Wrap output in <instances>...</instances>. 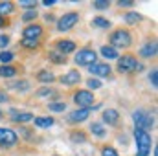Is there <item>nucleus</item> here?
<instances>
[{"mask_svg":"<svg viewBox=\"0 0 158 156\" xmlns=\"http://www.w3.org/2000/svg\"><path fill=\"white\" fill-rule=\"evenodd\" d=\"M132 44V33L127 28H118L109 35V46L116 48V50H127Z\"/></svg>","mask_w":158,"mask_h":156,"instance_id":"1","label":"nucleus"},{"mask_svg":"<svg viewBox=\"0 0 158 156\" xmlns=\"http://www.w3.org/2000/svg\"><path fill=\"white\" fill-rule=\"evenodd\" d=\"M134 140H136V149H138V156H149L151 154V147H153V138L149 132L134 129Z\"/></svg>","mask_w":158,"mask_h":156,"instance_id":"2","label":"nucleus"},{"mask_svg":"<svg viewBox=\"0 0 158 156\" xmlns=\"http://www.w3.org/2000/svg\"><path fill=\"white\" fill-rule=\"evenodd\" d=\"M72 101L77 105V109H92L96 103V96L86 88H77L72 92Z\"/></svg>","mask_w":158,"mask_h":156,"instance_id":"3","label":"nucleus"},{"mask_svg":"<svg viewBox=\"0 0 158 156\" xmlns=\"http://www.w3.org/2000/svg\"><path fill=\"white\" fill-rule=\"evenodd\" d=\"M132 121H134V129H140V130H145V132L149 129H153V125H155L153 114L143 110V109H138V110L132 112Z\"/></svg>","mask_w":158,"mask_h":156,"instance_id":"4","label":"nucleus"},{"mask_svg":"<svg viewBox=\"0 0 158 156\" xmlns=\"http://www.w3.org/2000/svg\"><path fill=\"white\" fill-rule=\"evenodd\" d=\"M116 61H118L116 63V70L119 74H132V72H136V68L140 64V61H138V57L134 53H125V55L118 57Z\"/></svg>","mask_w":158,"mask_h":156,"instance_id":"5","label":"nucleus"},{"mask_svg":"<svg viewBox=\"0 0 158 156\" xmlns=\"http://www.w3.org/2000/svg\"><path fill=\"white\" fill-rule=\"evenodd\" d=\"M77 22H79V13L77 11H68V13H64L63 17L57 18L55 30L59 33H66V31L74 30V26H77Z\"/></svg>","mask_w":158,"mask_h":156,"instance_id":"6","label":"nucleus"},{"mask_svg":"<svg viewBox=\"0 0 158 156\" xmlns=\"http://www.w3.org/2000/svg\"><path fill=\"white\" fill-rule=\"evenodd\" d=\"M74 63L77 64V66H92L94 63H98V53H96V50L94 48H90V46H85V48H81L77 50V55L74 57Z\"/></svg>","mask_w":158,"mask_h":156,"instance_id":"7","label":"nucleus"},{"mask_svg":"<svg viewBox=\"0 0 158 156\" xmlns=\"http://www.w3.org/2000/svg\"><path fill=\"white\" fill-rule=\"evenodd\" d=\"M20 138L13 129L7 127H0V147L2 149H13L15 145H19Z\"/></svg>","mask_w":158,"mask_h":156,"instance_id":"8","label":"nucleus"},{"mask_svg":"<svg viewBox=\"0 0 158 156\" xmlns=\"http://www.w3.org/2000/svg\"><path fill=\"white\" fill-rule=\"evenodd\" d=\"M88 74L90 77H110L112 76V68L109 66V63H94L92 66H88Z\"/></svg>","mask_w":158,"mask_h":156,"instance_id":"9","label":"nucleus"},{"mask_svg":"<svg viewBox=\"0 0 158 156\" xmlns=\"http://www.w3.org/2000/svg\"><path fill=\"white\" fill-rule=\"evenodd\" d=\"M42 35H44V28H42V24H39V22H31V24L24 26V30H22V39L40 40Z\"/></svg>","mask_w":158,"mask_h":156,"instance_id":"10","label":"nucleus"},{"mask_svg":"<svg viewBox=\"0 0 158 156\" xmlns=\"http://www.w3.org/2000/svg\"><path fill=\"white\" fill-rule=\"evenodd\" d=\"M77 50V44L74 42L72 39H59L55 40V51H59L61 55H70V53H74Z\"/></svg>","mask_w":158,"mask_h":156,"instance_id":"11","label":"nucleus"},{"mask_svg":"<svg viewBox=\"0 0 158 156\" xmlns=\"http://www.w3.org/2000/svg\"><path fill=\"white\" fill-rule=\"evenodd\" d=\"M24 72V66L22 64H0V77L4 79H11V77H17Z\"/></svg>","mask_w":158,"mask_h":156,"instance_id":"12","label":"nucleus"},{"mask_svg":"<svg viewBox=\"0 0 158 156\" xmlns=\"http://www.w3.org/2000/svg\"><path fill=\"white\" fill-rule=\"evenodd\" d=\"M92 114V110L90 109H76V110H72L66 119H68V123H72V125H79V123H83V121H86L88 117Z\"/></svg>","mask_w":158,"mask_h":156,"instance_id":"13","label":"nucleus"},{"mask_svg":"<svg viewBox=\"0 0 158 156\" xmlns=\"http://www.w3.org/2000/svg\"><path fill=\"white\" fill-rule=\"evenodd\" d=\"M119 117H121V114L116 109H107L101 114V123H105L109 127H116V125H119Z\"/></svg>","mask_w":158,"mask_h":156,"instance_id":"14","label":"nucleus"},{"mask_svg":"<svg viewBox=\"0 0 158 156\" xmlns=\"http://www.w3.org/2000/svg\"><path fill=\"white\" fill-rule=\"evenodd\" d=\"M79 81H81L79 70H68L64 76L59 77V83H61L63 86H76V84H79Z\"/></svg>","mask_w":158,"mask_h":156,"instance_id":"15","label":"nucleus"},{"mask_svg":"<svg viewBox=\"0 0 158 156\" xmlns=\"http://www.w3.org/2000/svg\"><path fill=\"white\" fill-rule=\"evenodd\" d=\"M156 50H158L156 40H149V42H145V44L140 48L138 55H140L142 59H153V57H156Z\"/></svg>","mask_w":158,"mask_h":156,"instance_id":"16","label":"nucleus"},{"mask_svg":"<svg viewBox=\"0 0 158 156\" xmlns=\"http://www.w3.org/2000/svg\"><path fill=\"white\" fill-rule=\"evenodd\" d=\"M35 79H37L39 83H42L44 86H50L57 77H55V74H53L52 70H48V68H40V70H37V74H35Z\"/></svg>","mask_w":158,"mask_h":156,"instance_id":"17","label":"nucleus"},{"mask_svg":"<svg viewBox=\"0 0 158 156\" xmlns=\"http://www.w3.org/2000/svg\"><path fill=\"white\" fill-rule=\"evenodd\" d=\"M9 117H11L13 123H28V121H33L35 116H33L31 112H19V110L11 109V110H9Z\"/></svg>","mask_w":158,"mask_h":156,"instance_id":"18","label":"nucleus"},{"mask_svg":"<svg viewBox=\"0 0 158 156\" xmlns=\"http://www.w3.org/2000/svg\"><path fill=\"white\" fill-rule=\"evenodd\" d=\"M30 81L28 79H19V81H9L7 84H6V88L7 90H15V92H26V90H30Z\"/></svg>","mask_w":158,"mask_h":156,"instance_id":"19","label":"nucleus"},{"mask_svg":"<svg viewBox=\"0 0 158 156\" xmlns=\"http://www.w3.org/2000/svg\"><path fill=\"white\" fill-rule=\"evenodd\" d=\"M88 132L92 136H96V138H105L107 136V129H105V125L101 121H92L90 127H88Z\"/></svg>","mask_w":158,"mask_h":156,"instance_id":"20","label":"nucleus"},{"mask_svg":"<svg viewBox=\"0 0 158 156\" xmlns=\"http://www.w3.org/2000/svg\"><path fill=\"white\" fill-rule=\"evenodd\" d=\"M99 55H101L103 59H107V61H114V59H118L119 51L116 50V48L109 46V44H103V46L99 48Z\"/></svg>","mask_w":158,"mask_h":156,"instance_id":"21","label":"nucleus"},{"mask_svg":"<svg viewBox=\"0 0 158 156\" xmlns=\"http://www.w3.org/2000/svg\"><path fill=\"white\" fill-rule=\"evenodd\" d=\"M70 142L72 143H86L88 142V132H85V130H81V129H74V130H70Z\"/></svg>","mask_w":158,"mask_h":156,"instance_id":"22","label":"nucleus"},{"mask_svg":"<svg viewBox=\"0 0 158 156\" xmlns=\"http://www.w3.org/2000/svg\"><path fill=\"white\" fill-rule=\"evenodd\" d=\"M35 96L37 97H48V99H59V92L52 86H40L35 92Z\"/></svg>","mask_w":158,"mask_h":156,"instance_id":"23","label":"nucleus"},{"mask_svg":"<svg viewBox=\"0 0 158 156\" xmlns=\"http://www.w3.org/2000/svg\"><path fill=\"white\" fill-rule=\"evenodd\" d=\"M33 123H35L37 129H50V127L55 125V119L52 116H37L33 117Z\"/></svg>","mask_w":158,"mask_h":156,"instance_id":"24","label":"nucleus"},{"mask_svg":"<svg viewBox=\"0 0 158 156\" xmlns=\"http://www.w3.org/2000/svg\"><path fill=\"white\" fill-rule=\"evenodd\" d=\"M123 20H125V24L134 26V24L142 22V20H143V17H142L138 11H125V13H123Z\"/></svg>","mask_w":158,"mask_h":156,"instance_id":"25","label":"nucleus"},{"mask_svg":"<svg viewBox=\"0 0 158 156\" xmlns=\"http://www.w3.org/2000/svg\"><path fill=\"white\" fill-rule=\"evenodd\" d=\"M48 61H50L52 64H57V66H63V64H66V63H68V57H64V55H61L59 51H55V50H52V51H48Z\"/></svg>","mask_w":158,"mask_h":156,"instance_id":"26","label":"nucleus"},{"mask_svg":"<svg viewBox=\"0 0 158 156\" xmlns=\"http://www.w3.org/2000/svg\"><path fill=\"white\" fill-rule=\"evenodd\" d=\"M17 4L11 2V0H2L0 2V17H9L13 11H15Z\"/></svg>","mask_w":158,"mask_h":156,"instance_id":"27","label":"nucleus"},{"mask_svg":"<svg viewBox=\"0 0 158 156\" xmlns=\"http://www.w3.org/2000/svg\"><path fill=\"white\" fill-rule=\"evenodd\" d=\"M20 46L28 51H35L40 48V40L37 39H20Z\"/></svg>","mask_w":158,"mask_h":156,"instance_id":"28","label":"nucleus"},{"mask_svg":"<svg viewBox=\"0 0 158 156\" xmlns=\"http://www.w3.org/2000/svg\"><path fill=\"white\" fill-rule=\"evenodd\" d=\"M90 24L96 26V28H99V30H107V28H110V20L105 18V17H94Z\"/></svg>","mask_w":158,"mask_h":156,"instance_id":"29","label":"nucleus"},{"mask_svg":"<svg viewBox=\"0 0 158 156\" xmlns=\"http://www.w3.org/2000/svg\"><path fill=\"white\" fill-rule=\"evenodd\" d=\"M37 17H39V11H35V9L24 11V13H22V22L31 24V22H35V18H37Z\"/></svg>","mask_w":158,"mask_h":156,"instance_id":"30","label":"nucleus"},{"mask_svg":"<svg viewBox=\"0 0 158 156\" xmlns=\"http://www.w3.org/2000/svg\"><path fill=\"white\" fill-rule=\"evenodd\" d=\"M48 109L52 112H64L66 110V103L64 101H50L48 103Z\"/></svg>","mask_w":158,"mask_h":156,"instance_id":"31","label":"nucleus"},{"mask_svg":"<svg viewBox=\"0 0 158 156\" xmlns=\"http://www.w3.org/2000/svg\"><path fill=\"white\" fill-rule=\"evenodd\" d=\"M13 59H15V53L13 51H7V50H2L0 51V63L2 64H11Z\"/></svg>","mask_w":158,"mask_h":156,"instance_id":"32","label":"nucleus"},{"mask_svg":"<svg viewBox=\"0 0 158 156\" xmlns=\"http://www.w3.org/2000/svg\"><path fill=\"white\" fill-rule=\"evenodd\" d=\"M86 90H90V92H94V90H98V88H101L103 86V83H101V79H96V77H90L86 79Z\"/></svg>","mask_w":158,"mask_h":156,"instance_id":"33","label":"nucleus"},{"mask_svg":"<svg viewBox=\"0 0 158 156\" xmlns=\"http://www.w3.org/2000/svg\"><path fill=\"white\" fill-rule=\"evenodd\" d=\"M99 153H101V156H119V153L112 147V145H101Z\"/></svg>","mask_w":158,"mask_h":156,"instance_id":"34","label":"nucleus"},{"mask_svg":"<svg viewBox=\"0 0 158 156\" xmlns=\"http://www.w3.org/2000/svg\"><path fill=\"white\" fill-rule=\"evenodd\" d=\"M92 6H94V9H98V11H103V9H109V7H110V2H109V0H96Z\"/></svg>","mask_w":158,"mask_h":156,"instance_id":"35","label":"nucleus"},{"mask_svg":"<svg viewBox=\"0 0 158 156\" xmlns=\"http://www.w3.org/2000/svg\"><path fill=\"white\" fill-rule=\"evenodd\" d=\"M19 6L30 11V9H37V6H39V4H37V2H30V0H20V2H19Z\"/></svg>","mask_w":158,"mask_h":156,"instance_id":"36","label":"nucleus"},{"mask_svg":"<svg viewBox=\"0 0 158 156\" xmlns=\"http://www.w3.org/2000/svg\"><path fill=\"white\" fill-rule=\"evenodd\" d=\"M20 134H22V136H24V138H26L28 142L35 138V132H33V130H30L28 127H20Z\"/></svg>","mask_w":158,"mask_h":156,"instance_id":"37","label":"nucleus"},{"mask_svg":"<svg viewBox=\"0 0 158 156\" xmlns=\"http://www.w3.org/2000/svg\"><path fill=\"white\" fill-rule=\"evenodd\" d=\"M149 81H151V86H153V88H156L158 86V70L156 68L151 70V74H149Z\"/></svg>","mask_w":158,"mask_h":156,"instance_id":"38","label":"nucleus"},{"mask_svg":"<svg viewBox=\"0 0 158 156\" xmlns=\"http://www.w3.org/2000/svg\"><path fill=\"white\" fill-rule=\"evenodd\" d=\"M9 42H11L9 35H0V50H4L6 46H9Z\"/></svg>","mask_w":158,"mask_h":156,"instance_id":"39","label":"nucleus"},{"mask_svg":"<svg viewBox=\"0 0 158 156\" xmlns=\"http://www.w3.org/2000/svg\"><path fill=\"white\" fill-rule=\"evenodd\" d=\"M11 26V20H9V17H0V30H4V28H9Z\"/></svg>","mask_w":158,"mask_h":156,"instance_id":"40","label":"nucleus"},{"mask_svg":"<svg viewBox=\"0 0 158 156\" xmlns=\"http://www.w3.org/2000/svg\"><path fill=\"white\" fill-rule=\"evenodd\" d=\"M118 7H134V2L132 0H119Z\"/></svg>","mask_w":158,"mask_h":156,"instance_id":"41","label":"nucleus"},{"mask_svg":"<svg viewBox=\"0 0 158 156\" xmlns=\"http://www.w3.org/2000/svg\"><path fill=\"white\" fill-rule=\"evenodd\" d=\"M9 101V96H7V92L4 90V88H0V103H7Z\"/></svg>","mask_w":158,"mask_h":156,"instance_id":"42","label":"nucleus"},{"mask_svg":"<svg viewBox=\"0 0 158 156\" xmlns=\"http://www.w3.org/2000/svg\"><path fill=\"white\" fill-rule=\"evenodd\" d=\"M42 6H46V7H52V6H55V0H44V2H40Z\"/></svg>","mask_w":158,"mask_h":156,"instance_id":"43","label":"nucleus"},{"mask_svg":"<svg viewBox=\"0 0 158 156\" xmlns=\"http://www.w3.org/2000/svg\"><path fill=\"white\" fill-rule=\"evenodd\" d=\"M2 117H4V110H2V109H0V119H2Z\"/></svg>","mask_w":158,"mask_h":156,"instance_id":"44","label":"nucleus"},{"mask_svg":"<svg viewBox=\"0 0 158 156\" xmlns=\"http://www.w3.org/2000/svg\"><path fill=\"white\" fill-rule=\"evenodd\" d=\"M52 156H59V154H52Z\"/></svg>","mask_w":158,"mask_h":156,"instance_id":"45","label":"nucleus"},{"mask_svg":"<svg viewBox=\"0 0 158 156\" xmlns=\"http://www.w3.org/2000/svg\"><path fill=\"white\" fill-rule=\"evenodd\" d=\"M136 156H138V154H136Z\"/></svg>","mask_w":158,"mask_h":156,"instance_id":"46","label":"nucleus"}]
</instances>
